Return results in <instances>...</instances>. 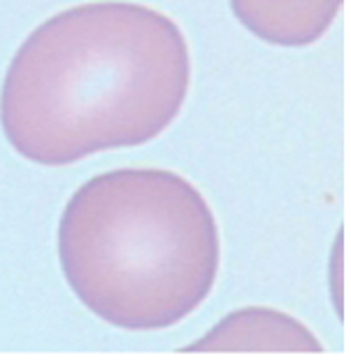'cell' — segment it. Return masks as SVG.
Segmentation results:
<instances>
[{"instance_id":"obj_1","label":"cell","mask_w":351,"mask_h":363,"mask_svg":"<svg viewBox=\"0 0 351 363\" xmlns=\"http://www.w3.org/2000/svg\"><path fill=\"white\" fill-rule=\"evenodd\" d=\"M191 56L173 19L135 3L70 7L19 47L0 94V123L42 166L149 143L186 101Z\"/></svg>"},{"instance_id":"obj_2","label":"cell","mask_w":351,"mask_h":363,"mask_svg":"<svg viewBox=\"0 0 351 363\" xmlns=\"http://www.w3.org/2000/svg\"><path fill=\"white\" fill-rule=\"evenodd\" d=\"M65 279L100 319L168 328L209 296L219 230L200 191L168 170L126 168L86 182L59 228Z\"/></svg>"},{"instance_id":"obj_3","label":"cell","mask_w":351,"mask_h":363,"mask_svg":"<svg viewBox=\"0 0 351 363\" xmlns=\"http://www.w3.org/2000/svg\"><path fill=\"white\" fill-rule=\"evenodd\" d=\"M270 337L280 350H321L291 317L263 310H247L228 317L214 333L207 335L205 342L189 350H207L212 342H217L212 350H275Z\"/></svg>"}]
</instances>
